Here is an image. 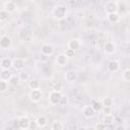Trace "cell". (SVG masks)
<instances>
[{
	"instance_id": "cell-19",
	"label": "cell",
	"mask_w": 130,
	"mask_h": 130,
	"mask_svg": "<svg viewBox=\"0 0 130 130\" xmlns=\"http://www.w3.org/2000/svg\"><path fill=\"white\" fill-rule=\"evenodd\" d=\"M13 76V74L9 71V70H1L0 72V80H4V81H9L11 79V77Z\"/></svg>"
},
{
	"instance_id": "cell-5",
	"label": "cell",
	"mask_w": 130,
	"mask_h": 130,
	"mask_svg": "<svg viewBox=\"0 0 130 130\" xmlns=\"http://www.w3.org/2000/svg\"><path fill=\"white\" fill-rule=\"evenodd\" d=\"M18 127L21 129V130H28L29 129V126H30V120L28 119L27 116H20L18 119Z\"/></svg>"
},
{
	"instance_id": "cell-29",
	"label": "cell",
	"mask_w": 130,
	"mask_h": 130,
	"mask_svg": "<svg viewBox=\"0 0 130 130\" xmlns=\"http://www.w3.org/2000/svg\"><path fill=\"white\" fill-rule=\"evenodd\" d=\"M7 88H8V82L4 80H0V91L4 92Z\"/></svg>"
},
{
	"instance_id": "cell-12",
	"label": "cell",
	"mask_w": 130,
	"mask_h": 130,
	"mask_svg": "<svg viewBox=\"0 0 130 130\" xmlns=\"http://www.w3.org/2000/svg\"><path fill=\"white\" fill-rule=\"evenodd\" d=\"M67 47H68V49H71L73 51H77L81 47V42L79 40H77V39H72V40H70L68 42Z\"/></svg>"
},
{
	"instance_id": "cell-16",
	"label": "cell",
	"mask_w": 130,
	"mask_h": 130,
	"mask_svg": "<svg viewBox=\"0 0 130 130\" xmlns=\"http://www.w3.org/2000/svg\"><path fill=\"white\" fill-rule=\"evenodd\" d=\"M36 123H37L38 128H44V127H46L47 124H48V119H47L46 116L41 115V116H39V117L37 118Z\"/></svg>"
},
{
	"instance_id": "cell-30",
	"label": "cell",
	"mask_w": 130,
	"mask_h": 130,
	"mask_svg": "<svg viewBox=\"0 0 130 130\" xmlns=\"http://www.w3.org/2000/svg\"><path fill=\"white\" fill-rule=\"evenodd\" d=\"M65 56L68 58V59H70V58H72V57H74V55H75V51H73V50H71V49H66L65 50Z\"/></svg>"
},
{
	"instance_id": "cell-34",
	"label": "cell",
	"mask_w": 130,
	"mask_h": 130,
	"mask_svg": "<svg viewBox=\"0 0 130 130\" xmlns=\"http://www.w3.org/2000/svg\"><path fill=\"white\" fill-rule=\"evenodd\" d=\"M105 114H111V108H105Z\"/></svg>"
},
{
	"instance_id": "cell-21",
	"label": "cell",
	"mask_w": 130,
	"mask_h": 130,
	"mask_svg": "<svg viewBox=\"0 0 130 130\" xmlns=\"http://www.w3.org/2000/svg\"><path fill=\"white\" fill-rule=\"evenodd\" d=\"M103 122L108 126V125H112L115 122V116L113 114H105L104 118H103Z\"/></svg>"
},
{
	"instance_id": "cell-14",
	"label": "cell",
	"mask_w": 130,
	"mask_h": 130,
	"mask_svg": "<svg viewBox=\"0 0 130 130\" xmlns=\"http://www.w3.org/2000/svg\"><path fill=\"white\" fill-rule=\"evenodd\" d=\"M68 60H69V59L65 56L64 53H61V54H59V55L56 57V63H57V65H59V66H61V67L65 66V65L68 63Z\"/></svg>"
},
{
	"instance_id": "cell-32",
	"label": "cell",
	"mask_w": 130,
	"mask_h": 130,
	"mask_svg": "<svg viewBox=\"0 0 130 130\" xmlns=\"http://www.w3.org/2000/svg\"><path fill=\"white\" fill-rule=\"evenodd\" d=\"M67 104H68V98H67L66 95H63V96L61 98V101H60V103H59V106L63 107V106H66Z\"/></svg>"
},
{
	"instance_id": "cell-1",
	"label": "cell",
	"mask_w": 130,
	"mask_h": 130,
	"mask_svg": "<svg viewBox=\"0 0 130 130\" xmlns=\"http://www.w3.org/2000/svg\"><path fill=\"white\" fill-rule=\"evenodd\" d=\"M52 14H53V16H54L55 19H57V20H63L67 16V9H66V7L64 5L58 4V5H56L53 8Z\"/></svg>"
},
{
	"instance_id": "cell-27",
	"label": "cell",
	"mask_w": 130,
	"mask_h": 130,
	"mask_svg": "<svg viewBox=\"0 0 130 130\" xmlns=\"http://www.w3.org/2000/svg\"><path fill=\"white\" fill-rule=\"evenodd\" d=\"M19 82H20V79H19L18 75H17V76H16V75H13V76L11 77V79L8 81V83H9L10 85H12V86H17V85L19 84Z\"/></svg>"
},
{
	"instance_id": "cell-10",
	"label": "cell",
	"mask_w": 130,
	"mask_h": 130,
	"mask_svg": "<svg viewBox=\"0 0 130 130\" xmlns=\"http://www.w3.org/2000/svg\"><path fill=\"white\" fill-rule=\"evenodd\" d=\"M16 8H17V6L14 1H6L3 5V9L8 13H13L16 10Z\"/></svg>"
},
{
	"instance_id": "cell-28",
	"label": "cell",
	"mask_w": 130,
	"mask_h": 130,
	"mask_svg": "<svg viewBox=\"0 0 130 130\" xmlns=\"http://www.w3.org/2000/svg\"><path fill=\"white\" fill-rule=\"evenodd\" d=\"M8 12H6L4 9H1L0 10V21H5V20H7L8 19Z\"/></svg>"
},
{
	"instance_id": "cell-2",
	"label": "cell",
	"mask_w": 130,
	"mask_h": 130,
	"mask_svg": "<svg viewBox=\"0 0 130 130\" xmlns=\"http://www.w3.org/2000/svg\"><path fill=\"white\" fill-rule=\"evenodd\" d=\"M63 96V94L61 93L60 90H52L50 93H49V96H48V101L51 105L53 106H56V105H59L60 101H61V98Z\"/></svg>"
},
{
	"instance_id": "cell-13",
	"label": "cell",
	"mask_w": 130,
	"mask_h": 130,
	"mask_svg": "<svg viewBox=\"0 0 130 130\" xmlns=\"http://www.w3.org/2000/svg\"><path fill=\"white\" fill-rule=\"evenodd\" d=\"M12 67L15 70H22L24 67V60L21 58H14L12 60Z\"/></svg>"
},
{
	"instance_id": "cell-4",
	"label": "cell",
	"mask_w": 130,
	"mask_h": 130,
	"mask_svg": "<svg viewBox=\"0 0 130 130\" xmlns=\"http://www.w3.org/2000/svg\"><path fill=\"white\" fill-rule=\"evenodd\" d=\"M43 91L41 89H32L28 93V99L32 103H39L43 99Z\"/></svg>"
},
{
	"instance_id": "cell-6",
	"label": "cell",
	"mask_w": 130,
	"mask_h": 130,
	"mask_svg": "<svg viewBox=\"0 0 130 130\" xmlns=\"http://www.w3.org/2000/svg\"><path fill=\"white\" fill-rule=\"evenodd\" d=\"M11 45H12V40L9 36L7 35H4L1 37L0 39V48L2 50H8L11 48Z\"/></svg>"
},
{
	"instance_id": "cell-8",
	"label": "cell",
	"mask_w": 130,
	"mask_h": 130,
	"mask_svg": "<svg viewBox=\"0 0 130 130\" xmlns=\"http://www.w3.org/2000/svg\"><path fill=\"white\" fill-rule=\"evenodd\" d=\"M64 78L67 82L69 83H73L76 81L77 79V73L74 71V70H68L67 72H65L64 74Z\"/></svg>"
},
{
	"instance_id": "cell-26",
	"label": "cell",
	"mask_w": 130,
	"mask_h": 130,
	"mask_svg": "<svg viewBox=\"0 0 130 130\" xmlns=\"http://www.w3.org/2000/svg\"><path fill=\"white\" fill-rule=\"evenodd\" d=\"M122 79L125 82H130V68H127L122 73Z\"/></svg>"
},
{
	"instance_id": "cell-17",
	"label": "cell",
	"mask_w": 130,
	"mask_h": 130,
	"mask_svg": "<svg viewBox=\"0 0 130 130\" xmlns=\"http://www.w3.org/2000/svg\"><path fill=\"white\" fill-rule=\"evenodd\" d=\"M12 67V60L8 57L1 59V68L3 70H9V68Z\"/></svg>"
},
{
	"instance_id": "cell-18",
	"label": "cell",
	"mask_w": 130,
	"mask_h": 130,
	"mask_svg": "<svg viewBox=\"0 0 130 130\" xmlns=\"http://www.w3.org/2000/svg\"><path fill=\"white\" fill-rule=\"evenodd\" d=\"M120 18H121V16H120V14H119L118 12L111 13V14H107V19H108V21L111 22V23H117V22H119Z\"/></svg>"
},
{
	"instance_id": "cell-7",
	"label": "cell",
	"mask_w": 130,
	"mask_h": 130,
	"mask_svg": "<svg viewBox=\"0 0 130 130\" xmlns=\"http://www.w3.org/2000/svg\"><path fill=\"white\" fill-rule=\"evenodd\" d=\"M41 53L45 56H51L54 53V47L51 44H43L41 47Z\"/></svg>"
},
{
	"instance_id": "cell-35",
	"label": "cell",
	"mask_w": 130,
	"mask_h": 130,
	"mask_svg": "<svg viewBox=\"0 0 130 130\" xmlns=\"http://www.w3.org/2000/svg\"><path fill=\"white\" fill-rule=\"evenodd\" d=\"M76 130H88V129H87L86 127H84V126H79Z\"/></svg>"
},
{
	"instance_id": "cell-25",
	"label": "cell",
	"mask_w": 130,
	"mask_h": 130,
	"mask_svg": "<svg viewBox=\"0 0 130 130\" xmlns=\"http://www.w3.org/2000/svg\"><path fill=\"white\" fill-rule=\"evenodd\" d=\"M18 77H19V79H20V82H25V81H27V80L29 79V74H28V72H26V71H21V72L18 74Z\"/></svg>"
},
{
	"instance_id": "cell-33",
	"label": "cell",
	"mask_w": 130,
	"mask_h": 130,
	"mask_svg": "<svg viewBox=\"0 0 130 130\" xmlns=\"http://www.w3.org/2000/svg\"><path fill=\"white\" fill-rule=\"evenodd\" d=\"M115 130H126V127H125L124 125H122V124H121V125H118V126L116 127V129H115Z\"/></svg>"
},
{
	"instance_id": "cell-15",
	"label": "cell",
	"mask_w": 130,
	"mask_h": 130,
	"mask_svg": "<svg viewBox=\"0 0 130 130\" xmlns=\"http://www.w3.org/2000/svg\"><path fill=\"white\" fill-rule=\"evenodd\" d=\"M108 69L111 72H117L120 69V63L118 60H111L108 63Z\"/></svg>"
},
{
	"instance_id": "cell-11",
	"label": "cell",
	"mask_w": 130,
	"mask_h": 130,
	"mask_svg": "<svg viewBox=\"0 0 130 130\" xmlns=\"http://www.w3.org/2000/svg\"><path fill=\"white\" fill-rule=\"evenodd\" d=\"M116 51V45L113 42H106V44L104 45V52L108 55H112L114 54Z\"/></svg>"
},
{
	"instance_id": "cell-31",
	"label": "cell",
	"mask_w": 130,
	"mask_h": 130,
	"mask_svg": "<svg viewBox=\"0 0 130 130\" xmlns=\"http://www.w3.org/2000/svg\"><path fill=\"white\" fill-rule=\"evenodd\" d=\"M95 130H106V128H107V125L104 123V122H100V123H98L96 125H95Z\"/></svg>"
},
{
	"instance_id": "cell-20",
	"label": "cell",
	"mask_w": 130,
	"mask_h": 130,
	"mask_svg": "<svg viewBox=\"0 0 130 130\" xmlns=\"http://www.w3.org/2000/svg\"><path fill=\"white\" fill-rule=\"evenodd\" d=\"M102 104H103V107H104V108H112V106L114 105V100H113L111 96L107 95V96L103 98Z\"/></svg>"
},
{
	"instance_id": "cell-22",
	"label": "cell",
	"mask_w": 130,
	"mask_h": 130,
	"mask_svg": "<svg viewBox=\"0 0 130 130\" xmlns=\"http://www.w3.org/2000/svg\"><path fill=\"white\" fill-rule=\"evenodd\" d=\"M40 80H38V79H36V78H32V79H30L29 81H28V83H27V86L30 88V90H32V89H40Z\"/></svg>"
},
{
	"instance_id": "cell-9",
	"label": "cell",
	"mask_w": 130,
	"mask_h": 130,
	"mask_svg": "<svg viewBox=\"0 0 130 130\" xmlns=\"http://www.w3.org/2000/svg\"><path fill=\"white\" fill-rule=\"evenodd\" d=\"M94 110L92 109V107L90 105H86L82 108V115L84 118L86 119H89V118H92L94 116Z\"/></svg>"
},
{
	"instance_id": "cell-36",
	"label": "cell",
	"mask_w": 130,
	"mask_h": 130,
	"mask_svg": "<svg viewBox=\"0 0 130 130\" xmlns=\"http://www.w3.org/2000/svg\"><path fill=\"white\" fill-rule=\"evenodd\" d=\"M129 58H130V56H129Z\"/></svg>"
},
{
	"instance_id": "cell-23",
	"label": "cell",
	"mask_w": 130,
	"mask_h": 130,
	"mask_svg": "<svg viewBox=\"0 0 130 130\" xmlns=\"http://www.w3.org/2000/svg\"><path fill=\"white\" fill-rule=\"evenodd\" d=\"M90 106L92 107V109L94 110V112H101V111L103 110V108H104L102 102H100V101H98V100L92 101V103L90 104Z\"/></svg>"
},
{
	"instance_id": "cell-3",
	"label": "cell",
	"mask_w": 130,
	"mask_h": 130,
	"mask_svg": "<svg viewBox=\"0 0 130 130\" xmlns=\"http://www.w3.org/2000/svg\"><path fill=\"white\" fill-rule=\"evenodd\" d=\"M104 8H105V11H106L107 14L118 12V2L114 1V0L107 1L105 3V5H104Z\"/></svg>"
},
{
	"instance_id": "cell-24",
	"label": "cell",
	"mask_w": 130,
	"mask_h": 130,
	"mask_svg": "<svg viewBox=\"0 0 130 130\" xmlns=\"http://www.w3.org/2000/svg\"><path fill=\"white\" fill-rule=\"evenodd\" d=\"M63 129H64V124L59 120H55L51 125V130H63Z\"/></svg>"
}]
</instances>
